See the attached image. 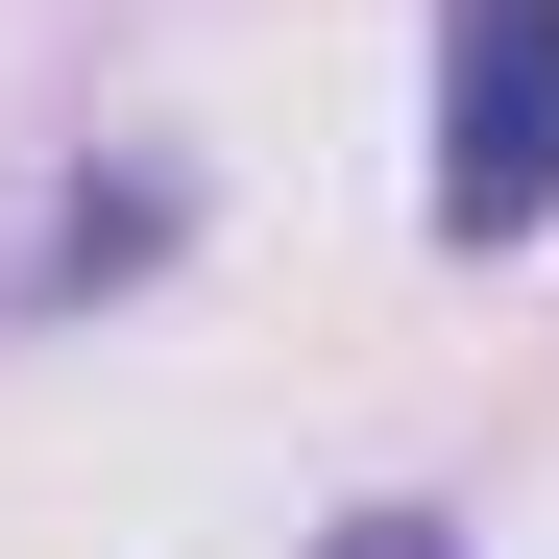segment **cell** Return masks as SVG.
<instances>
[{
  "label": "cell",
  "instance_id": "obj_1",
  "mask_svg": "<svg viewBox=\"0 0 559 559\" xmlns=\"http://www.w3.org/2000/svg\"><path fill=\"white\" fill-rule=\"evenodd\" d=\"M559 219V0H438V243Z\"/></svg>",
  "mask_w": 559,
  "mask_h": 559
},
{
  "label": "cell",
  "instance_id": "obj_2",
  "mask_svg": "<svg viewBox=\"0 0 559 559\" xmlns=\"http://www.w3.org/2000/svg\"><path fill=\"white\" fill-rule=\"evenodd\" d=\"M317 559H462V535H438V511H341Z\"/></svg>",
  "mask_w": 559,
  "mask_h": 559
}]
</instances>
